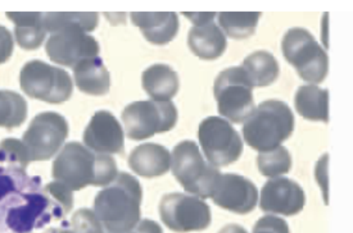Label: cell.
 Here are the masks:
<instances>
[{
	"label": "cell",
	"instance_id": "cell-28",
	"mask_svg": "<svg viewBox=\"0 0 353 233\" xmlns=\"http://www.w3.org/2000/svg\"><path fill=\"white\" fill-rule=\"evenodd\" d=\"M28 118V102L19 93L0 90V127L12 130Z\"/></svg>",
	"mask_w": 353,
	"mask_h": 233
},
{
	"label": "cell",
	"instance_id": "cell-19",
	"mask_svg": "<svg viewBox=\"0 0 353 233\" xmlns=\"http://www.w3.org/2000/svg\"><path fill=\"white\" fill-rule=\"evenodd\" d=\"M188 45L198 58L214 60L223 56L228 43L223 30L214 21H208L190 28Z\"/></svg>",
	"mask_w": 353,
	"mask_h": 233
},
{
	"label": "cell",
	"instance_id": "cell-33",
	"mask_svg": "<svg viewBox=\"0 0 353 233\" xmlns=\"http://www.w3.org/2000/svg\"><path fill=\"white\" fill-rule=\"evenodd\" d=\"M252 233H290L288 223L275 215H265L254 224Z\"/></svg>",
	"mask_w": 353,
	"mask_h": 233
},
{
	"label": "cell",
	"instance_id": "cell-25",
	"mask_svg": "<svg viewBox=\"0 0 353 233\" xmlns=\"http://www.w3.org/2000/svg\"><path fill=\"white\" fill-rule=\"evenodd\" d=\"M244 72L253 87H265L276 81L279 77V63L269 52L259 50L244 59Z\"/></svg>",
	"mask_w": 353,
	"mask_h": 233
},
{
	"label": "cell",
	"instance_id": "cell-18",
	"mask_svg": "<svg viewBox=\"0 0 353 233\" xmlns=\"http://www.w3.org/2000/svg\"><path fill=\"white\" fill-rule=\"evenodd\" d=\"M130 16L144 38L154 45H166L177 35L179 19L175 12H134Z\"/></svg>",
	"mask_w": 353,
	"mask_h": 233
},
{
	"label": "cell",
	"instance_id": "cell-35",
	"mask_svg": "<svg viewBox=\"0 0 353 233\" xmlns=\"http://www.w3.org/2000/svg\"><path fill=\"white\" fill-rule=\"evenodd\" d=\"M135 233H163L162 227L157 222L150 219H143L132 230Z\"/></svg>",
	"mask_w": 353,
	"mask_h": 233
},
{
	"label": "cell",
	"instance_id": "cell-23",
	"mask_svg": "<svg viewBox=\"0 0 353 233\" xmlns=\"http://www.w3.org/2000/svg\"><path fill=\"white\" fill-rule=\"evenodd\" d=\"M7 17L16 25L14 38L25 50H37L41 47L47 30L43 23V13L39 12H8Z\"/></svg>",
	"mask_w": 353,
	"mask_h": 233
},
{
	"label": "cell",
	"instance_id": "cell-29",
	"mask_svg": "<svg viewBox=\"0 0 353 233\" xmlns=\"http://www.w3.org/2000/svg\"><path fill=\"white\" fill-rule=\"evenodd\" d=\"M257 166L261 175L266 177H279L288 173L292 168V157L287 148L278 146L270 151L260 153L257 158Z\"/></svg>",
	"mask_w": 353,
	"mask_h": 233
},
{
	"label": "cell",
	"instance_id": "cell-22",
	"mask_svg": "<svg viewBox=\"0 0 353 233\" xmlns=\"http://www.w3.org/2000/svg\"><path fill=\"white\" fill-rule=\"evenodd\" d=\"M143 89L156 102H170L179 91V76L168 65H150L141 76Z\"/></svg>",
	"mask_w": 353,
	"mask_h": 233
},
{
	"label": "cell",
	"instance_id": "cell-13",
	"mask_svg": "<svg viewBox=\"0 0 353 233\" xmlns=\"http://www.w3.org/2000/svg\"><path fill=\"white\" fill-rule=\"evenodd\" d=\"M56 219L53 208L40 190L31 191L19 206H12L3 221V232L30 233Z\"/></svg>",
	"mask_w": 353,
	"mask_h": 233
},
{
	"label": "cell",
	"instance_id": "cell-15",
	"mask_svg": "<svg viewBox=\"0 0 353 233\" xmlns=\"http://www.w3.org/2000/svg\"><path fill=\"white\" fill-rule=\"evenodd\" d=\"M305 203L303 188L289 178H272L261 191L260 208L265 213L292 217L302 212Z\"/></svg>",
	"mask_w": 353,
	"mask_h": 233
},
{
	"label": "cell",
	"instance_id": "cell-26",
	"mask_svg": "<svg viewBox=\"0 0 353 233\" xmlns=\"http://www.w3.org/2000/svg\"><path fill=\"white\" fill-rule=\"evenodd\" d=\"M99 22V14L95 12L83 13H43L44 27L50 34L63 30H83L84 32L94 31Z\"/></svg>",
	"mask_w": 353,
	"mask_h": 233
},
{
	"label": "cell",
	"instance_id": "cell-11",
	"mask_svg": "<svg viewBox=\"0 0 353 233\" xmlns=\"http://www.w3.org/2000/svg\"><path fill=\"white\" fill-rule=\"evenodd\" d=\"M68 136L65 117L54 112L37 114L25 132L22 142L31 162H43L54 157Z\"/></svg>",
	"mask_w": 353,
	"mask_h": 233
},
{
	"label": "cell",
	"instance_id": "cell-8",
	"mask_svg": "<svg viewBox=\"0 0 353 233\" xmlns=\"http://www.w3.org/2000/svg\"><path fill=\"white\" fill-rule=\"evenodd\" d=\"M122 121L130 140H145L172 130L177 122V109L172 102L140 100L123 109Z\"/></svg>",
	"mask_w": 353,
	"mask_h": 233
},
{
	"label": "cell",
	"instance_id": "cell-38",
	"mask_svg": "<svg viewBox=\"0 0 353 233\" xmlns=\"http://www.w3.org/2000/svg\"><path fill=\"white\" fill-rule=\"evenodd\" d=\"M46 233H74V231H71L70 230V223H67V222H63L62 224V227H59V228H50V230H48Z\"/></svg>",
	"mask_w": 353,
	"mask_h": 233
},
{
	"label": "cell",
	"instance_id": "cell-14",
	"mask_svg": "<svg viewBox=\"0 0 353 233\" xmlns=\"http://www.w3.org/2000/svg\"><path fill=\"white\" fill-rule=\"evenodd\" d=\"M216 206L236 214H248L257 206L259 191L251 179L239 175H221L214 194Z\"/></svg>",
	"mask_w": 353,
	"mask_h": 233
},
{
	"label": "cell",
	"instance_id": "cell-30",
	"mask_svg": "<svg viewBox=\"0 0 353 233\" xmlns=\"http://www.w3.org/2000/svg\"><path fill=\"white\" fill-rule=\"evenodd\" d=\"M43 192L46 194L50 206L53 208L56 219H63L74 208V194L68 187L54 181L48 184L43 188Z\"/></svg>",
	"mask_w": 353,
	"mask_h": 233
},
{
	"label": "cell",
	"instance_id": "cell-3",
	"mask_svg": "<svg viewBox=\"0 0 353 233\" xmlns=\"http://www.w3.org/2000/svg\"><path fill=\"white\" fill-rule=\"evenodd\" d=\"M294 130V115L288 104L280 100L261 103L243 126L247 144L260 153L280 146Z\"/></svg>",
	"mask_w": 353,
	"mask_h": 233
},
{
	"label": "cell",
	"instance_id": "cell-17",
	"mask_svg": "<svg viewBox=\"0 0 353 233\" xmlns=\"http://www.w3.org/2000/svg\"><path fill=\"white\" fill-rule=\"evenodd\" d=\"M41 186L39 177H28L26 170L0 167V232H3V221L12 206H19L25 195L37 191Z\"/></svg>",
	"mask_w": 353,
	"mask_h": 233
},
{
	"label": "cell",
	"instance_id": "cell-2",
	"mask_svg": "<svg viewBox=\"0 0 353 233\" xmlns=\"http://www.w3.org/2000/svg\"><path fill=\"white\" fill-rule=\"evenodd\" d=\"M143 190L138 178L121 172L94 199V213L110 233L132 231L140 222Z\"/></svg>",
	"mask_w": 353,
	"mask_h": 233
},
{
	"label": "cell",
	"instance_id": "cell-34",
	"mask_svg": "<svg viewBox=\"0 0 353 233\" xmlns=\"http://www.w3.org/2000/svg\"><path fill=\"white\" fill-rule=\"evenodd\" d=\"M13 54V38L10 30L0 26V65L6 63Z\"/></svg>",
	"mask_w": 353,
	"mask_h": 233
},
{
	"label": "cell",
	"instance_id": "cell-27",
	"mask_svg": "<svg viewBox=\"0 0 353 233\" xmlns=\"http://www.w3.org/2000/svg\"><path fill=\"white\" fill-rule=\"evenodd\" d=\"M219 23L232 38H247L256 31L261 12H223L219 13Z\"/></svg>",
	"mask_w": 353,
	"mask_h": 233
},
{
	"label": "cell",
	"instance_id": "cell-9",
	"mask_svg": "<svg viewBox=\"0 0 353 233\" xmlns=\"http://www.w3.org/2000/svg\"><path fill=\"white\" fill-rule=\"evenodd\" d=\"M159 215L166 227L177 233L205 231L211 224V209L205 200L180 192L162 197Z\"/></svg>",
	"mask_w": 353,
	"mask_h": 233
},
{
	"label": "cell",
	"instance_id": "cell-39",
	"mask_svg": "<svg viewBox=\"0 0 353 233\" xmlns=\"http://www.w3.org/2000/svg\"><path fill=\"white\" fill-rule=\"evenodd\" d=\"M126 233H135L134 231H130V232H126Z\"/></svg>",
	"mask_w": 353,
	"mask_h": 233
},
{
	"label": "cell",
	"instance_id": "cell-12",
	"mask_svg": "<svg viewBox=\"0 0 353 233\" xmlns=\"http://www.w3.org/2000/svg\"><path fill=\"white\" fill-rule=\"evenodd\" d=\"M46 49L52 62L71 68L99 54L98 41L83 30H63L50 34Z\"/></svg>",
	"mask_w": 353,
	"mask_h": 233
},
{
	"label": "cell",
	"instance_id": "cell-5",
	"mask_svg": "<svg viewBox=\"0 0 353 233\" xmlns=\"http://www.w3.org/2000/svg\"><path fill=\"white\" fill-rule=\"evenodd\" d=\"M283 54L302 80L321 84L329 69L325 50L305 28H290L283 38Z\"/></svg>",
	"mask_w": 353,
	"mask_h": 233
},
{
	"label": "cell",
	"instance_id": "cell-10",
	"mask_svg": "<svg viewBox=\"0 0 353 233\" xmlns=\"http://www.w3.org/2000/svg\"><path fill=\"white\" fill-rule=\"evenodd\" d=\"M198 139L205 158L214 167H226L241 158L243 141L232 124L220 117H208L199 124Z\"/></svg>",
	"mask_w": 353,
	"mask_h": 233
},
{
	"label": "cell",
	"instance_id": "cell-4",
	"mask_svg": "<svg viewBox=\"0 0 353 233\" xmlns=\"http://www.w3.org/2000/svg\"><path fill=\"white\" fill-rule=\"evenodd\" d=\"M172 175L185 188L186 192L201 199L211 197L221 177L220 170L207 163L194 141L177 144L171 157Z\"/></svg>",
	"mask_w": 353,
	"mask_h": 233
},
{
	"label": "cell",
	"instance_id": "cell-7",
	"mask_svg": "<svg viewBox=\"0 0 353 233\" xmlns=\"http://www.w3.org/2000/svg\"><path fill=\"white\" fill-rule=\"evenodd\" d=\"M219 113L232 123L247 121L254 112L253 86L242 67L223 69L214 86Z\"/></svg>",
	"mask_w": 353,
	"mask_h": 233
},
{
	"label": "cell",
	"instance_id": "cell-20",
	"mask_svg": "<svg viewBox=\"0 0 353 233\" xmlns=\"http://www.w3.org/2000/svg\"><path fill=\"white\" fill-rule=\"evenodd\" d=\"M171 155L165 146L147 142L131 151L129 167L141 177L153 178L165 175L170 169Z\"/></svg>",
	"mask_w": 353,
	"mask_h": 233
},
{
	"label": "cell",
	"instance_id": "cell-21",
	"mask_svg": "<svg viewBox=\"0 0 353 233\" xmlns=\"http://www.w3.org/2000/svg\"><path fill=\"white\" fill-rule=\"evenodd\" d=\"M74 77L79 90L88 95L102 96L110 91L111 76L99 56L85 59L74 65Z\"/></svg>",
	"mask_w": 353,
	"mask_h": 233
},
{
	"label": "cell",
	"instance_id": "cell-37",
	"mask_svg": "<svg viewBox=\"0 0 353 233\" xmlns=\"http://www.w3.org/2000/svg\"><path fill=\"white\" fill-rule=\"evenodd\" d=\"M219 233H248L239 224H228Z\"/></svg>",
	"mask_w": 353,
	"mask_h": 233
},
{
	"label": "cell",
	"instance_id": "cell-31",
	"mask_svg": "<svg viewBox=\"0 0 353 233\" xmlns=\"http://www.w3.org/2000/svg\"><path fill=\"white\" fill-rule=\"evenodd\" d=\"M0 163L10 168L26 170L31 163L23 142L17 139H6L0 142Z\"/></svg>",
	"mask_w": 353,
	"mask_h": 233
},
{
	"label": "cell",
	"instance_id": "cell-24",
	"mask_svg": "<svg viewBox=\"0 0 353 233\" xmlns=\"http://www.w3.org/2000/svg\"><path fill=\"white\" fill-rule=\"evenodd\" d=\"M297 112L308 121L329 122V93L315 85L301 86L294 96Z\"/></svg>",
	"mask_w": 353,
	"mask_h": 233
},
{
	"label": "cell",
	"instance_id": "cell-36",
	"mask_svg": "<svg viewBox=\"0 0 353 233\" xmlns=\"http://www.w3.org/2000/svg\"><path fill=\"white\" fill-rule=\"evenodd\" d=\"M184 16L190 19L194 25H199V23H205L208 21H214L216 17V13H189V12H184Z\"/></svg>",
	"mask_w": 353,
	"mask_h": 233
},
{
	"label": "cell",
	"instance_id": "cell-6",
	"mask_svg": "<svg viewBox=\"0 0 353 233\" xmlns=\"http://www.w3.org/2000/svg\"><path fill=\"white\" fill-rule=\"evenodd\" d=\"M19 85L30 98L49 104L65 103L74 91L72 78L65 69L39 59L30 60L22 67Z\"/></svg>",
	"mask_w": 353,
	"mask_h": 233
},
{
	"label": "cell",
	"instance_id": "cell-32",
	"mask_svg": "<svg viewBox=\"0 0 353 233\" xmlns=\"http://www.w3.org/2000/svg\"><path fill=\"white\" fill-rule=\"evenodd\" d=\"M74 233H103V225L90 209H79L70 222Z\"/></svg>",
	"mask_w": 353,
	"mask_h": 233
},
{
	"label": "cell",
	"instance_id": "cell-1",
	"mask_svg": "<svg viewBox=\"0 0 353 233\" xmlns=\"http://www.w3.org/2000/svg\"><path fill=\"white\" fill-rule=\"evenodd\" d=\"M117 175L114 159L88 149L77 141L65 144L52 168L53 178L71 191L86 186H108Z\"/></svg>",
	"mask_w": 353,
	"mask_h": 233
},
{
	"label": "cell",
	"instance_id": "cell-16",
	"mask_svg": "<svg viewBox=\"0 0 353 233\" xmlns=\"http://www.w3.org/2000/svg\"><path fill=\"white\" fill-rule=\"evenodd\" d=\"M123 129L108 111H98L84 131L83 140L88 149L98 154H122L125 149Z\"/></svg>",
	"mask_w": 353,
	"mask_h": 233
}]
</instances>
